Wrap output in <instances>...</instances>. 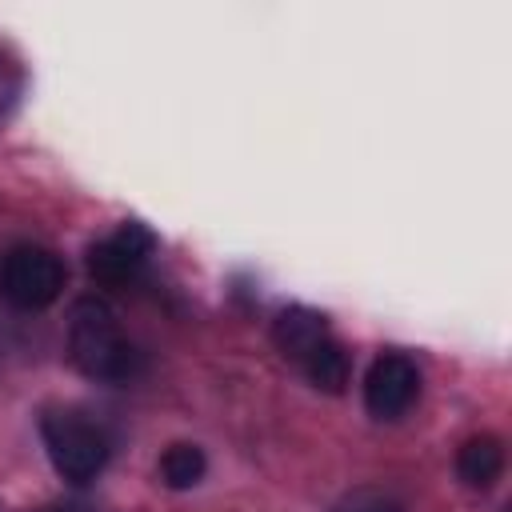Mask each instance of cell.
Returning a JSON list of instances; mask_svg holds the SVG:
<instances>
[{
    "label": "cell",
    "mask_w": 512,
    "mask_h": 512,
    "mask_svg": "<svg viewBox=\"0 0 512 512\" xmlns=\"http://www.w3.org/2000/svg\"><path fill=\"white\" fill-rule=\"evenodd\" d=\"M332 332H328V320L320 316V312H312V308H284L280 316H276V324H272V340H276V348H280V356L284 360H304L316 344H324Z\"/></svg>",
    "instance_id": "obj_6"
},
{
    "label": "cell",
    "mask_w": 512,
    "mask_h": 512,
    "mask_svg": "<svg viewBox=\"0 0 512 512\" xmlns=\"http://www.w3.org/2000/svg\"><path fill=\"white\" fill-rule=\"evenodd\" d=\"M40 436H44V452L56 468L60 480L68 484H88L104 472L108 464V432L88 420L84 412L76 408H52L40 416Z\"/></svg>",
    "instance_id": "obj_2"
},
{
    "label": "cell",
    "mask_w": 512,
    "mask_h": 512,
    "mask_svg": "<svg viewBox=\"0 0 512 512\" xmlns=\"http://www.w3.org/2000/svg\"><path fill=\"white\" fill-rule=\"evenodd\" d=\"M504 472V444L500 436L492 432H480L472 440L460 444L456 452V476L468 484V488H492Z\"/></svg>",
    "instance_id": "obj_7"
},
{
    "label": "cell",
    "mask_w": 512,
    "mask_h": 512,
    "mask_svg": "<svg viewBox=\"0 0 512 512\" xmlns=\"http://www.w3.org/2000/svg\"><path fill=\"white\" fill-rule=\"evenodd\" d=\"M152 248H156V236L140 220H124L112 236H104L100 244L88 248V272H92L96 284L120 288V284H128L144 268Z\"/></svg>",
    "instance_id": "obj_5"
},
{
    "label": "cell",
    "mask_w": 512,
    "mask_h": 512,
    "mask_svg": "<svg viewBox=\"0 0 512 512\" xmlns=\"http://www.w3.org/2000/svg\"><path fill=\"white\" fill-rule=\"evenodd\" d=\"M420 396V368L404 352H380L364 376V408L376 420H400Z\"/></svg>",
    "instance_id": "obj_4"
},
{
    "label": "cell",
    "mask_w": 512,
    "mask_h": 512,
    "mask_svg": "<svg viewBox=\"0 0 512 512\" xmlns=\"http://www.w3.org/2000/svg\"><path fill=\"white\" fill-rule=\"evenodd\" d=\"M300 368H304V376H308L316 388H324V392H344V384H348V352L340 348L336 336H328L324 344H316V348L300 360Z\"/></svg>",
    "instance_id": "obj_8"
},
{
    "label": "cell",
    "mask_w": 512,
    "mask_h": 512,
    "mask_svg": "<svg viewBox=\"0 0 512 512\" xmlns=\"http://www.w3.org/2000/svg\"><path fill=\"white\" fill-rule=\"evenodd\" d=\"M68 356L88 380H128L136 372V348L128 344L120 316L108 300L84 296L72 304L68 316Z\"/></svg>",
    "instance_id": "obj_1"
},
{
    "label": "cell",
    "mask_w": 512,
    "mask_h": 512,
    "mask_svg": "<svg viewBox=\"0 0 512 512\" xmlns=\"http://www.w3.org/2000/svg\"><path fill=\"white\" fill-rule=\"evenodd\" d=\"M20 92H24V72H20V64H16V56L0 48V124L16 112Z\"/></svg>",
    "instance_id": "obj_11"
},
{
    "label": "cell",
    "mask_w": 512,
    "mask_h": 512,
    "mask_svg": "<svg viewBox=\"0 0 512 512\" xmlns=\"http://www.w3.org/2000/svg\"><path fill=\"white\" fill-rule=\"evenodd\" d=\"M204 472H208V460H204L200 444H184L180 440V444H168L164 456H160V480L168 488H176V492L196 488L204 480Z\"/></svg>",
    "instance_id": "obj_9"
},
{
    "label": "cell",
    "mask_w": 512,
    "mask_h": 512,
    "mask_svg": "<svg viewBox=\"0 0 512 512\" xmlns=\"http://www.w3.org/2000/svg\"><path fill=\"white\" fill-rule=\"evenodd\" d=\"M68 280L64 260L44 244H16L0 256V296L20 312H40L60 300Z\"/></svg>",
    "instance_id": "obj_3"
},
{
    "label": "cell",
    "mask_w": 512,
    "mask_h": 512,
    "mask_svg": "<svg viewBox=\"0 0 512 512\" xmlns=\"http://www.w3.org/2000/svg\"><path fill=\"white\" fill-rule=\"evenodd\" d=\"M332 512H404V504L384 488H356Z\"/></svg>",
    "instance_id": "obj_10"
}]
</instances>
